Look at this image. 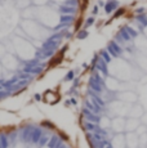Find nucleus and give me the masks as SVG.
I'll list each match as a JSON object with an SVG mask.
<instances>
[{
  "label": "nucleus",
  "instance_id": "nucleus-1",
  "mask_svg": "<svg viewBox=\"0 0 147 148\" xmlns=\"http://www.w3.org/2000/svg\"><path fill=\"white\" fill-rule=\"evenodd\" d=\"M59 21L61 23H70V22L74 21V16H71V14H62L59 17Z\"/></svg>",
  "mask_w": 147,
  "mask_h": 148
},
{
  "label": "nucleus",
  "instance_id": "nucleus-2",
  "mask_svg": "<svg viewBox=\"0 0 147 148\" xmlns=\"http://www.w3.org/2000/svg\"><path fill=\"white\" fill-rule=\"evenodd\" d=\"M59 12H61L62 14H71V13H75V9L72 8V6H66V5H63V6H59Z\"/></svg>",
  "mask_w": 147,
  "mask_h": 148
},
{
  "label": "nucleus",
  "instance_id": "nucleus-3",
  "mask_svg": "<svg viewBox=\"0 0 147 148\" xmlns=\"http://www.w3.org/2000/svg\"><path fill=\"white\" fill-rule=\"evenodd\" d=\"M59 62H62V57H54L52 61L49 62V67H53V66H56L58 64Z\"/></svg>",
  "mask_w": 147,
  "mask_h": 148
},
{
  "label": "nucleus",
  "instance_id": "nucleus-4",
  "mask_svg": "<svg viewBox=\"0 0 147 148\" xmlns=\"http://www.w3.org/2000/svg\"><path fill=\"white\" fill-rule=\"evenodd\" d=\"M65 32V31H63ZM63 32H58V34H54V35H52L50 36V40H54V41H58V39H61L62 38V35H63Z\"/></svg>",
  "mask_w": 147,
  "mask_h": 148
},
{
  "label": "nucleus",
  "instance_id": "nucleus-5",
  "mask_svg": "<svg viewBox=\"0 0 147 148\" xmlns=\"http://www.w3.org/2000/svg\"><path fill=\"white\" fill-rule=\"evenodd\" d=\"M54 53H56V50L50 49V50H45L44 53H43V55H44V57H53V55H54Z\"/></svg>",
  "mask_w": 147,
  "mask_h": 148
},
{
  "label": "nucleus",
  "instance_id": "nucleus-6",
  "mask_svg": "<svg viewBox=\"0 0 147 148\" xmlns=\"http://www.w3.org/2000/svg\"><path fill=\"white\" fill-rule=\"evenodd\" d=\"M87 36H88V32L85 31V30H83V31H80L79 34H77V38L79 39H85Z\"/></svg>",
  "mask_w": 147,
  "mask_h": 148
},
{
  "label": "nucleus",
  "instance_id": "nucleus-7",
  "mask_svg": "<svg viewBox=\"0 0 147 148\" xmlns=\"http://www.w3.org/2000/svg\"><path fill=\"white\" fill-rule=\"evenodd\" d=\"M72 79H74V72H72V71H70V72L67 73V75H66L65 80H67V81H68V80H72Z\"/></svg>",
  "mask_w": 147,
  "mask_h": 148
},
{
  "label": "nucleus",
  "instance_id": "nucleus-8",
  "mask_svg": "<svg viewBox=\"0 0 147 148\" xmlns=\"http://www.w3.org/2000/svg\"><path fill=\"white\" fill-rule=\"evenodd\" d=\"M68 5H76V0H67L66 1Z\"/></svg>",
  "mask_w": 147,
  "mask_h": 148
},
{
  "label": "nucleus",
  "instance_id": "nucleus-9",
  "mask_svg": "<svg viewBox=\"0 0 147 148\" xmlns=\"http://www.w3.org/2000/svg\"><path fill=\"white\" fill-rule=\"evenodd\" d=\"M93 22H94V19L93 18H88V21H87V26H89V25H92Z\"/></svg>",
  "mask_w": 147,
  "mask_h": 148
},
{
  "label": "nucleus",
  "instance_id": "nucleus-10",
  "mask_svg": "<svg viewBox=\"0 0 147 148\" xmlns=\"http://www.w3.org/2000/svg\"><path fill=\"white\" fill-rule=\"evenodd\" d=\"M35 98H36L37 100H40V95H39V94H36V95H35Z\"/></svg>",
  "mask_w": 147,
  "mask_h": 148
}]
</instances>
